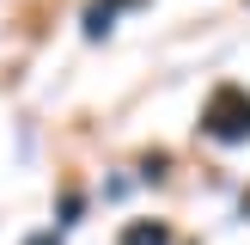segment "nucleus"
Wrapping results in <instances>:
<instances>
[{
	"instance_id": "obj_1",
	"label": "nucleus",
	"mask_w": 250,
	"mask_h": 245,
	"mask_svg": "<svg viewBox=\"0 0 250 245\" xmlns=\"http://www.w3.org/2000/svg\"><path fill=\"white\" fill-rule=\"evenodd\" d=\"M202 129L214 135V141H226V147L250 141V92L244 86H214L208 104H202Z\"/></svg>"
},
{
	"instance_id": "obj_2",
	"label": "nucleus",
	"mask_w": 250,
	"mask_h": 245,
	"mask_svg": "<svg viewBox=\"0 0 250 245\" xmlns=\"http://www.w3.org/2000/svg\"><path fill=\"white\" fill-rule=\"evenodd\" d=\"M122 245H171V233L159 227V220H134V227L122 233Z\"/></svg>"
},
{
	"instance_id": "obj_3",
	"label": "nucleus",
	"mask_w": 250,
	"mask_h": 245,
	"mask_svg": "<svg viewBox=\"0 0 250 245\" xmlns=\"http://www.w3.org/2000/svg\"><path fill=\"white\" fill-rule=\"evenodd\" d=\"M85 31L104 37V31H110V6H92V12H85Z\"/></svg>"
}]
</instances>
